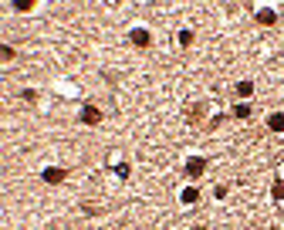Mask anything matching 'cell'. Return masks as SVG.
I'll return each instance as SVG.
<instances>
[{"instance_id": "14", "label": "cell", "mask_w": 284, "mask_h": 230, "mask_svg": "<svg viewBox=\"0 0 284 230\" xmlns=\"http://www.w3.org/2000/svg\"><path fill=\"white\" fill-rule=\"evenodd\" d=\"M224 122H227V115H213V118L207 122V132H213V129H217V125H224Z\"/></svg>"}, {"instance_id": "5", "label": "cell", "mask_w": 284, "mask_h": 230, "mask_svg": "<svg viewBox=\"0 0 284 230\" xmlns=\"http://www.w3.org/2000/svg\"><path fill=\"white\" fill-rule=\"evenodd\" d=\"M254 17H257V24L271 27V24H278V10H274V7H261V10H257Z\"/></svg>"}, {"instance_id": "8", "label": "cell", "mask_w": 284, "mask_h": 230, "mask_svg": "<svg viewBox=\"0 0 284 230\" xmlns=\"http://www.w3.org/2000/svg\"><path fill=\"white\" fill-rule=\"evenodd\" d=\"M271 196H274V200H284V179H281V176L271 183Z\"/></svg>"}, {"instance_id": "6", "label": "cell", "mask_w": 284, "mask_h": 230, "mask_svg": "<svg viewBox=\"0 0 284 230\" xmlns=\"http://www.w3.org/2000/svg\"><path fill=\"white\" fill-rule=\"evenodd\" d=\"M267 129H271V132H284V112L267 115Z\"/></svg>"}, {"instance_id": "2", "label": "cell", "mask_w": 284, "mask_h": 230, "mask_svg": "<svg viewBox=\"0 0 284 230\" xmlns=\"http://www.w3.org/2000/svg\"><path fill=\"white\" fill-rule=\"evenodd\" d=\"M183 172H186L189 179H200V176L207 172V159H203V156H189L186 166H183Z\"/></svg>"}, {"instance_id": "7", "label": "cell", "mask_w": 284, "mask_h": 230, "mask_svg": "<svg viewBox=\"0 0 284 230\" xmlns=\"http://www.w3.org/2000/svg\"><path fill=\"white\" fill-rule=\"evenodd\" d=\"M179 200H183L186 207H193V203L200 200V190H196V186H186V190H183V196H179Z\"/></svg>"}, {"instance_id": "13", "label": "cell", "mask_w": 284, "mask_h": 230, "mask_svg": "<svg viewBox=\"0 0 284 230\" xmlns=\"http://www.w3.org/2000/svg\"><path fill=\"white\" fill-rule=\"evenodd\" d=\"M14 10H20V14L34 10V0H14Z\"/></svg>"}, {"instance_id": "17", "label": "cell", "mask_w": 284, "mask_h": 230, "mask_svg": "<svg viewBox=\"0 0 284 230\" xmlns=\"http://www.w3.org/2000/svg\"><path fill=\"white\" fill-rule=\"evenodd\" d=\"M193 230H207V227H193Z\"/></svg>"}, {"instance_id": "10", "label": "cell", "mask_w": 284, "mask_h": 230, "mask_svg": "<svg viewBox=\"0 0 284 230\" xmlns=\"http://www.w3.org/2000/svg\"><path fill=\"white\" fill-rule=\"evenodd\" d=\"M112 172L118 176V179H129V172H132V166H129V163H118V166H112Z\"/></svg>"}, {"instance_id": "1", "label": "cell", "mask_w": 284, "mask_h": 230, "mask_svg": "<svg viewBox=\"0 0 284 230\" xmlns=\"http://www.w3.org/2000/svg\"><path fill=\"white\" fill-rule=\"evenodd\" d=\"M78 122H81V125H98V122H102V109H98V105H95V102H85V105H81V115H78Z\"/></svg>"}, {"instance_id": "12", "label": "cell", "mask_w": 284, "mask_h": 230, "mask_svg": "<svg viewBox=\"0 0 284 230\" xmlns=\"http://www.w3.org/2000/svg\"><path fill=\"white\" fill-rule=\"evenodd\" d=\"M233 118H250V105H247V102L233 105Z\"/></svg>"}, {"instance_id": "4", "label": "cell", "mask_w": 284, "mask_h": 230, "mask_svg": "<svg viewBox=\"0 0 284 230\" xmlns=\"http://www.w3.org/2000/svg\"><path fill=\"white\" fill-rule=\"evenodd\" d=\"M64 176H68V172L61 170V166H44V172H41V179H44V183H51V186H57Z\"/></svg>"}, {"instance_id": "9", "label": "cell", "mask_w": 284, "mask_h": 230, "mask_svg": "<svg viewBox=\"0 0 284 230\" xmlns=\"http://www.w3.org/2000/svg\"><path fill=\"white\" fill-rule=\"evenodd\" d=\"M237 95L250 98V95H254V81H240V85H237Z\"/></svg>"}, {"instance_id": "3", "label": "cell", "mask_w": 284, "mask_h": 230, "mask_svg": "<svg viewBox=\"0 0 284 230\" xmlns=\"http://www.w3.org/2000/svg\"><path fill=\"white\" fill-rule=\"evenodd\" d=\"M129 41H132L135 48H149V44H152V34L146 31V27H132V31H129Z\"/></svg>"}, {"instance_id": "16", "label": "cell", "mask_w": 284, "mask_h": 230, "mask_svg": "<svg viewBox=\"0 0 284 230\" xmlns=\"http://www.w3.org/2000/svg\"><path fill=\"white\" fill-rule=\"evenodd\" d=\"M0 58H3V61H14V48H10V44H3V48H0Z\"/></svg>"}, {"instance_id": "11", "label": "cell", "mask_w": 284, "mask_h": 230, "mask_svg": "<svg viewBox=\"0 0 284 230\" xmlns=\"http://www.w3.org/2000/svg\"><path fill=\"white\" fill-rule=\"evenodd\" d=\"M176 41H179V48H189V44H193V31H186V27H183V31L176 34Z\"/></svg>"}, {"instance_id": "15", "label": "cell", "mask_w": 284, "mask_h": 230, "mask_svg": "<svg viewBox=\"0 0 284 230\" xmlns=\"http://www.w3.org/2000/svg\"><path fill=\"white\" fill-rule=\"evenodd\" d=\"M20 98L31 105V102H38V92H34V88H24V92H20Z\"/></svg>"}]
</instances>
